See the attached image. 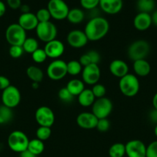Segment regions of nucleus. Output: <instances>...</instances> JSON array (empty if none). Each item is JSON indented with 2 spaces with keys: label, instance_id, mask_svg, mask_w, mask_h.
Listing matches in <instances>:
<instances>
[{
  "label": "nucleus",
  "instance_id": "obj_14",
  "mask_svg": "<svg viewBox=\"0 0 157 157\" xmlns=\"http://www.w3.org/2000/svg\"><path fill=\"white\" fill-rule=\"evenodd\" d=\"M89 39L84 31L75 29L69 32L67 35V42L74 48H81L87 44Z\"/></svg>",
  "mask_w": 157,
  "mask_h": 157
},
{
  "label": "nucleus",
  "instance_id": "obj_13",
  "mask_svg": "<svg viewBox=\"0 0 157 157\" xmlns=\"http://www.w3.org/2000/svg\"><path fill=\"white\" fill-rule=\"evenodd\" d=\"M125 145L128 157H146V146L142 140H132Z\"/></svg>",
  "mask_w": 157,
  "mask_h": 157
},
{
  "label": "nucleus",
  "instance_id": "obj_21",
  "mask_svg": "<svg viewBox=\"0 0 157 157\" xmlns=\"http://www.w3.org/2000/svg\"><path fill=\"white\" fill-rule=\"evenodd\" d=\"M133 70L135 75L139 77H146L151 71L150 64L146 59L137 60L133 61Z\"/></svg>",
  "mask_w": 157,
  "mask_h": 157
},
{
  "label": "nucleus",
  "instance_id": "obj_8",
  "mask_svg": "<svg viewBox=\"0 0 157 157\" xmlns=\"http://www.w3.org/2000/svg\"><path fill=\"white\" fill-rule=\"evenodd\" d=\"M47 9L51 17L55 20H64L67 18L69 8L64 0H49Z\"/></svg>",
  "mask_w": 157,
  "mask_h": 157
},
{
  "label": "nucleus",
  "instance_id": "obj_51",
  "mask_svg": "<svg viewBox=\"0 0 157 157\" xmlns=\"http://www.w3.org/2000/svg\"><path fill=\"white\" fill-rule=\"evenodd\" d=\"M154 134H155V136L157 137V124L155 125V128H154Z\"/></svg>",
  "mask_w": 157,
  "mask_h": 157
},
{
  "label": "nucleus",
  "instance_id": "obj_10",
  "mask_svg": "<svg viewBox=\"0 0 157 157\" xmlns=\"http://www.w3.org/2000/svg\"><path fill=\"white\" fill-rule=\"evenodd\" d=\"M21 101V93L15 86L10 85L2 92V105L13 109L16 107Z\"/></svg>",
  "mask_w": 157,
  "mask_h": 157
},
{
  "label": "nucleus",
  "instance_id": "obj_1",
  "mask_svg": "<svg viewBox=\"0 0 157 157\" xmlns=\"http://www.w3.org/2000/svg\"><path fill=\"white\" fill-rule=\"evenodd\" d=\"M109 31V23L105 18L96 16L90 18L85 27L86 33L89 41H95L104 38Z\"/></svg>",
  "mask_w": 157,
  "mask_h": 157
},
{
  "label": "nucleus",
  "instance_id": "obj_50",
  "mask_svg": "<svg viewBox=\"0 0 157 157\" xmlns=\"http://www.w3.org/2000/svg\"><path fill=\"white\" fill-rule=\"evenodd\" d=\"M38 83L32 82V87H33V88H38Z\"/></svg>",
  "mask_w": 157,
  "mask_h": 157
},
{
  "label": "nucleus",
  "instance_id": "obj_34",
  "mask_svg": "<svg viewBox=\"0 0 157 157\" xmlns=\"http://www.w3.org/2000/svg\"><path fill=\"white\" fill-rule=\"evenodd\" d=\"M35 15H36V18L37 19H38V23L49 21H50L51 18H52L47 8H46H46H42V9H38V10L37 11Z\"/></svg>",
  "mask_w": 157,
  "mask_h": 157
},
{
  "label": "nucleus",
  "instance_id": "obj_35",
  "mask_svg": "<svg viewBox=\"0 0 157 157\" xmlns=\"http://www.w3.org/2000/svg\"><path fill=\"white\" fill-rule=\"evenodd\" d=\"M58 97L62 102L70 103L74 99V96L68 90L66 87H62L58 92Z\"/></svg>",
  "mask_w": 157,
  "mask_h": 157
},
{
  "label": "nucleus",
  "instance_id": "obj_20",
  "mask_svg": "<svg viewBox=\"0 0 157 157\" xmlns=\"http://www.w3.org/2000/svg\"><path fill=\"white\" fill-rule=\"evenodd\" d=\"M109 71L113 76L121 78L129 74V66L126 61L120 59H115L109 64Z\"/></svg>",
  "mask_w": 157,
  "mask_h": 157
},
{
  "label": "nucleus",
  "instance_id": "obj_11",
  "mask_svg": "<svg viewBox=\"0 0 157 157\" xmlns=\"http://www.w3.org/2000/svg\"><path fill=\"white\" fill-rule=\"evenodd\" d=\"M35 118L39 127H51L55 123V113L49 107L42 106L36 110Z\"/></svg>",
  "mask_w": 157,
  "mask_h": 157
},
{
  "label": "nucleus",
  "instance_id": "obj_42",
  "mask_svg": "<svg viewBox=\"0 0 157 157\" xmlns=\"http://www.w3.org/2000/svg\"><path fill=\"white\" fill-rule=\"evenodd\" d=\"M11 85L9 78L3 75H0V90H4Z\"/></svg>",
  "mask_w": 157,
  "mask_h": 157
},
{
  "label": "nucleus",
  "instance_id": "obj_45",
  "mask_svg": "<svg viewBox=\"0 0 157 157\" xmlns=\"http://www.w3.org/2000/svg\"><path fill=\"white\" fill-rule=\"evenodd\" d=\"M19 157H37L35 155H34L33 153H31L30 151H29L28 150H25V151L19 153Z\"/></svg>",
  "mask_w": 157,
  "mask_h": 157
},
{
  "label": "nucleus",
  "instance_id": "obj_32",
  "mask_svg": "<svg viewBox=\"0 0 157 157\" xmlns=\"http://www.w3.org/2000/svg\"><path fill=\"white\" fill-rule=\"evenodd\" d=\"M36 138L42 141L47 140L52 135V130L51 127H39L36 130Z\"/></svg>",
  "mask_w": 157,
  "mask_h": 157
},
{
  "label": "nucleus",
  "instance_id": "obj_48",
  "mask_svg": "<svg viewBox=\"0 0 157 157\" xmlns=\"http://www.w3.org/2000/svg\"><path fill=\"white\" fill-rule=\"evenodd\" d=\"M152 16V24L155 25V26H157V9L155 11H154L152 15H151Z\"/></svg>",
  "mask_w": 157,
  "mask_h": 157
},
{
  "label": "nucleus",
  "instance_id": "obj_3",
  "mask_svg": "<svg viewBox=\"0 0 157 157\" xmlns=\"http://www.w3.org/2000/svg\"><path fill=\"white\" fill-rule=\"evenodd\" d=\"M7 143L11 150L20 153L27 150L29 140L24 132L14 130L8 136Z\"/></svg>",
  "mask_w": 157,
  "mask_h": 157
},
{
  "label": "nucleus",
  "instance_id": "obj_6",
  "mask_svg": "<svg viewBox=\"0 0 157 157\" xmlns=\"http://www.w3.org/2000/svg\"><path fill=\"white\" fill-rule=\"evenodd\" d=\"M35 32L38 39L46 43L56 39L58 33L56 26L51 21L38 23L35 29Z\"/></svg>",
  "mask_w": 157,
  "mask_h": 157
},
{
  "label": "nucleus",
  "instance_id": "obj_39",
  "mask_svg": "<svg viewBox=\"0 0 157 157\" xmlns=\"http://www.w3.org/2000/svg\"><path fill=\"white\" fill-rule=\"evenodd\" d=\"M110 128V121H109L108 118H103V119H99L98 123L96 125V129L99 132L108 131Z\"/></svg>",
  "mask_w": 157,
  "mask_h": 157
},
{
  "label": "nucleus",
  "instance_id": "obj_4",
  "mask_svg": "<svg viewBox=\"0 0 157 157\" xmlns=\"http://www.w3.org/2000/svg\"><path fill=\"white\" fill-rule=\"evenodd\" d=\"M6 39L7 42L12 45L22 46L26 39V31L24 30L18 23L9 25L6 30Z\"/></svg>",
  "mask_w": 157,
  "mask_h": 157
},
{
  "label": "nucleus",
  "instance_id": "obj_28",
  "mask_svg": "<svg viewBox=\"0 0 157 157\" xmlns=\"http://www.w3.org/2000/svg\"><path fill=\"white\" fill-rule=\"evenodd\" d=\"M126 155V145L122 143H115L109 149V157H123Z\"/></svg>",
  "mask_w": 157,
  "mask_h": 157
},
{
  "label": "nucleus",
  "instance_id": "obj_43",
  "mask_svg": "<svg viewBox=\"0 0 157 157\" xmlns=\"http://www.w3.org/2000/svg\"><path fill=\"white\" fill-rule=\"evenodd\" d=\"M6 2L8 6L13 10L19 9L22 6L21 0H6Z\"/></svg>",
  "mask_w": 157,
  "mask_h": 157
},
{
  "label": "nucleus",
  "instance_id": "obj_19",
  "mask_svg": "<svg viewBox=\"0 0 157 157\" xmlns=\"http://www.w3.org/2000/svg\"><path fill=\"white\" fill-rule=\"evenodd\" d=\"M152 24V16L149 13L139 12L133 19L134 27L140 32H143V31L149 29Z\"/></svg>",
  "mask_w": 157,
  "mask_h": 157
},
{
  "label": "nucleus",
  "instance_id": "obj_27",
  "mask_svg": "<svg viewBox=\"0 0 157 157\" xmlns=\"http://www.w3.org/2000/svg\"><path fill=\"white\" fill-rule=\"evenodd\" d=\"M136 6L139 12L150 13L155 9V0H137Z\"/></svg>",
  "mask_w": 157,
  "mask_h": 157
},
{
  "label": "nucleus",
  "instance_id": "obj_30",
  "mask_svg": "<svg viewBox=\"0 0 157 157\" xmlns=\"http://www.w3.org/2000/svg\"><path fill=\"white\" fill-rule=\"evenodd\" d=\"M83 66L77 60H71L67 62V73L71 76H76L82 73Z\"/></svg>",
  "mask_w": 157,
  "mask_h": 157
},
{
  "label": "nucleus",
  "instance_id": "obj_18",
  "mask_svg": "<svg viewBox=\"0 0 157 157\" xmlns=\"http://www.w3.org/2000/svg\"><path fill=\"white\" fill-rule=\"evenodd\" d=\"M102 10L109 15H115L122 10L123 6V0H99Z\"/></svg>",
  "mask_w": 157,
  "mask_h": 157
},
{
  "label": "nucleus",
  "instance_id": "obj_49",
  "mask_svg": "<svg viewBox=\"0 0 157 157\" xmlns=\"http://www.w3.org/2000/svg\"><path fill=\"white\" fill-rule=\"evenodd\" d=\"M152 106H153V108L157 110V92L152 98Z\"/></svg>",
  "mask_w": 157,
  "mask_h": 157
},
{
  "label": "nucleus",
  "instance_id": "obj_23",
  "mask_svg": "<svg viewBox=\"0 0 157 157\" xmlns=\"http://www.w3.org/2000/svg\"><path fill=\"white\" fill-rule=\"evenodd\" d=\"M66 87L74 97H78L85 89V84L82 80L72 79L67 83Z\"/></svg>",
  "mask_w": 157,
  "mask_h": 157
},
{
  "label": "nucleus",
  "instance_id": "obj_15",
  "mask_svg": "<svg viewBox=\"0 0 157 157\" xmlns=\"http://www.w3.org/2000/svg\"><path fill=\"white\" fill-rule=\"evenodd\" d=\"M43 49L48 58L55 60L58 59V58L63 55L65 52V46L61 41L54 39L46 43V45Z\"/></svg>",
  "mask_w": 157,
  "mask_h": 157
},
{
  "label": "nucleus",
  "instance_id": "obj_36",
  "mask_svg": "<svg viewBox=\"0 0 157 157\" xmlns=\"http://www.w3.org/2000/svg\"><path fill=\"white\" fill-rule=\"evenodd\" d=\"M91 90H92V93H93L94 96L96 99L105 97L106 93V89L105 86L102 84H99V83L92 86V88Z\"/></svg>",
  "mask_w": 157,
  "mask_h": 157
},
{
  "label": "nucleus",
  "instance_id": "obj_26",
  "mask_svg": "<svg viewBox=\"0 0 157 157\" xmlns=\"http://www.w3.org/2000/svg\"><path fill=\"white\" fill-rule=\"evenodd\" d=\"M27 150L30 151L32 153H33L34 155H35L36 156H38V155L42 154L43 151H44V143H43V141L37 139V138L31 140H29Z\"/></svg>",
  "mask_w": 157,
  "mask_h": 157
},
{
  "label": "nucleus",
  "instance_id": "obj_24",
  "mask_svg": "<svg viewBox=\"0 0 157 157\" xmlns=\"http://www.w3.org/2000/svg\"><path fill=\"white\" fill-rule=\"evenodd\" d=\"M26 75L32 82L35 83H40L44 78V73L42 70L35 65H31L27 67Z\"/></svg>",
  "mask_w": 157,
  "mask_h": 157
},
{
  "label": "nucleus",
  "instance_id": "obj_44",
  "mask_svg": "<svg viewBox=\"0 0 157 157\" xmlns=\"http://www.w3.org/2000/svg\"><path fill=\"white\" fill-rule=\"evenodd\" d=\"M149 118L151 119V121L157 124V110H156L153 109V110H152V111L150 112V113H149Z\"/></svg>",
  "mask_w": 157,
  "mask_h": 157
},
{
  "label": "nucleus",
  "instance_id": "obj_29",
  "mask_svg": "<svg viewBox=\"0 0 157 157\" xmlns=\"http://www.w3.org/2000/svg\"><path fill=\"white\" fill-rule=\"evenodd\" d=\"M13 118L12 109L4 105L0 106V124H7Z\"/></svg>",
  "mask_w": 157,
  "mask_h": 157
},
{
  "label": "nucleus",
  "instance_id": "obj_22",
  "mask_svg": "<svg viewBox=\"0 0 157 157\" xmlns=\"http://www.w3.org/2000/svg\"><path fill=\"white\" fill-rule=\"evenodd\" d=\"M95 101V98L91 89L85 88L83 91L78 96V104L84 107H89L92 106Z\"/></svg>",
  "mask_w": 157,
  "mask_h": 157
},
{
  "label": "nucleus",
  "instance_id": "obj_33",
  "mask_svg": "<svg viewBox=\"0 0 157 157\" xmlns=\"http://www.w3.org/2000/svg\"><path fill=\"white\" fill-rule=\"evenodd\" d=\"M47 58L48 57L45 52L44 49L39 48L32 54V60L36 64H42V63L45 62Z\"/></svg>",
  "mask_w": 157,
  "mask_h": 157
},
{
  "label": "nucleus",
  "instance_id": "obj_17",
  "mask_svg": "<svg viewBox=\"0 0 157 157\" xmlns=\"http://www.w3.org/2000/svg\"><path fill=\"white\" fill-rule=\"evenodd\" d=\"M18 24L26 31H32L36 29L38 21L35 14L32 12L22 13L20 15L18 20Z\"/></svg>",
  "mask_w": 157,
  "mask_h": 157
},
{
  "label": "nucleus",
  "instance_id": "obj_31",
  "mask_svg": "<svg viewBox=\"0 0 157 157\" xmlns=\"http://www.w3.org/2000/svg\"><path fill=\"white\" fill-rule=\"evenodd\" d=\"M22 48L25 52L32 55L38 48V42L35 38H26L22 44Z\"/></svg>",
  "mask_w": 157,
  "mask_h": 157
},
{
  "label": "nucleus",
  "instance_id": "obj_37",
  "mask_svg": "<svg viewBox=\"0 0 157 157\" xmlns=\"http://www.w3.org/2000/svg\"><path fill=\"white\" fill-rule=\"evenodd\" d=\"M22 46L18 45H12L10 46L9 50V54L12 58H19L20 57L22 56L24 53Z\"/></svg>",
  "mask_w": 157,
  "mask_h": 157
},
{
  "label": "nucleus",
  "instance_id": "obj_41",
  "mask_svg": "<svg viewBox=\"0 0 157 157\" xmlns=\"http://www.w3.org/2000/svg\"><path fill=\"white\" fill-rule=\"evenodd\" d=\"M87 55H89V58H90V61L92 64H98L99 63L100 59H101V57H100L99 53L98 52L95 50H91L89 51L88 52H86Z\"/></svg>",
  "mask_w": 157,
  "mask_h": 157
},
{
  "label": "nucleus",
  "instance_id": "obj_12",
  "mask_svg": "<svg viewBox=\"0 0 157 157\" xmlns=\"http://www.w3.org/2000/svg\"><path fill=\"white\" fill-rule=\"evenodd\" d=\"M82 81L84 84L89 85H95L99 81L101 71L98 64H91L86 66L82 71Z\"/></svg>",
  "mask_w": 157,
  "mask_h": 157
},
{
  "label": "nucleus",
  "instance_id": "obj_7",
  "mask_svg": "<svg viewBox=\"0 0 157 157\" xmlns=\"http://www.w3.org/2000/svg\"><path fill=\"white\" fill-rule=\"evenodd\" d=\"M113 105L109 98L103 97L101 98L95 99V102L92 106V113L98 119L108 118V117L112 113Z\"/></svg>",
  "mask_w": 157,
  "mask_h": 157
},
{
  "label": "nucleus",
  "instance_id": "obj_2",
  "mask_svg": "<svg viewBox=\"0 0 157 157\" xmlns=\"http://www.w3.org/2000/svg\"><path fill=\"white\" fill-rule=\"evenodd\" d=\"M119 87L124 96L132 98L139 91V81L135 75L129 73L120 78L119 81Z\"/></svg>",
  "mask_w": 157,
  "mask_h": 157
},
{
  "label": "nucleus",
  "instance_id": "obj_40",
  "mask_svg": "<svg viewBox=\"0 0 157 157\" xmlns=\"http://www.w3.org/2000/svg\"><path fill=\"white\" fill-rule=\"evenodd\" d=\"M146 157H157V140L152 141L146 147Z\"/></svg>",
  "mask_w": 157,
  "mask_h": 157
},
{
  "label": "nucleus",
  "instance_id": "obj_16",
  "mask_svg": "<svg viewBox=\"0 0 157 157\" xmlns=\"http://www.w3.org/2000/svg\"><path fill=\"white\" fill-rule=\"evenodd\" d=\"M98 118L92 112H83L76 117V124L85 130H92L96 128Z\"/></svg>",
  "mask_w": 157,
  "mask_h": 157
},
{
  "label": "nucleus",
  "instance_id": "obj_47",
  "mask_svg": "<svg viewBox=\"0 0 157 157\" xmlns=\"http://www.w3.org/2000/svg\"><path fill=\"white\" fill-rule=\"evenodd\" d=\"M19 9L21 10L22 14L30 12V7H29V6L26 4H23V5L22 4L21 7L19 8Z\"/></svg>",
  "mask_w": 157,
  "mask_h": 157
},
{
  "label": "nucleus",
  "instance_id": "obj_5",
  "mask_svg": "<svg viewBox=\"0 0 157 157\" xmlns=\"http://www.w3.org/2000/svg\"><path fill=\"white\" fill-rule=\"evenodd\" d=\"M150 51V45L146 40H136L128 48V56L133 61L146 59Z\"/></svg>",
  "mask_w": 157,
  "mask_h": 157
},
{
  "label": "nucleus",
  "instance_id": "obj_38",
  "mask_svg": "<svg viewBox=\"0 0 157 157\" xmlns=\"http://www.w3.org/2000/svg\"><path fill=\"white\" fill-rule=\"evenodd\" d=\"M80 4L86 10H93L99 5V0H80Z\"/></svg>",
  "mask_w": 157,
  "mask_h": 157
},
{
  "label": "nucleus",
  "instance_id": "obj_25",
  "mask_svg": "<svg viewBox=\"0 0 157 157\" xmlns=\"http://www.w3.org/2000/svg\"><path fill=\"white\" fill-rule=\"evenodd\" d=\"M85 14L82 9L78 8L69 9L67 15V19L72 24H79L84 20Z\"/></svg>",
  "mask_w": 157,
  "mask_h": 157
},
{
  "label": "nucleus",
  "instance_id": "obj_9",
  "mask_svg": "<svg viewBox=\"0 0 157 157\" xmlns=\"http://www.w3.org/2000/svg\"><path fill=\"white\" fill-rule=\"evenodd\" d=\"M46 73L52 81H60L68 75L67 63L61 59L54 60L48 66Z\"/></svg>",
  "mask_w": 157,
  "mask_h": 157
},
{
  "label": "nucleus",
  "instance_id": "obj_46",
  "mask_svg": "<svg viewBox=\"0 0 157 157\" xmlns=\"http://www.w3.org/2000/svg\"><path fill=\"white\" fill-rule=\"evenodd\" d=\"M6 12V6L2 1L0 0V18L5 15Z\"/></svg>",
  "mask_w": 157,
  "mask_h": 157
}]
</instances>
